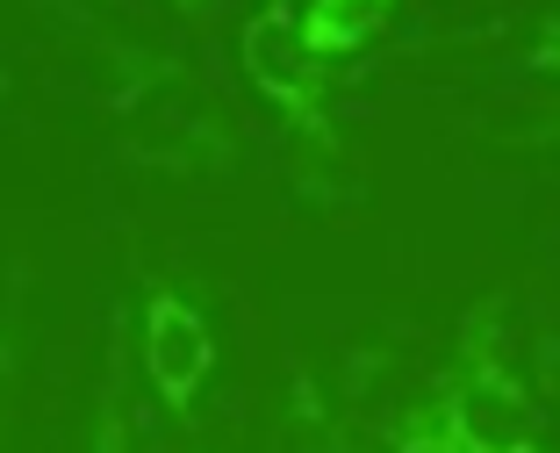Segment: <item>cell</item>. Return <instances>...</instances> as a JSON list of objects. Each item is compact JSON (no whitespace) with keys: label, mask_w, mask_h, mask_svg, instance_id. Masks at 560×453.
Listing matches in <instances>:
<instances>
[{"label":"cell","mask_w":560,"mask_h":453,"mask_svg":"<svg viewBox=\"0 0 560 453\" xmlns=\"http://www.w3.org/2000/svg\"><path fill=\"white\" fill-rule=\"evenodd\" d=\"M503 144H517V151H553V159H560V108L532 116L525 130H503Z\"/></svg>","instance_id":"7"},{"label":"cell","mask_w":560,"mask_h":453,"mask_svg":"<svg viewBox=\"0 0 560 453\" xmlns=\"http://www.w3.org/2000/svg\"><path fill=\"white\" fill-rule=\"evenodd\" d=\"M525 66H539V72H553V80H560V15H546L539 30H532V44H525Z\"/></svg>","instance_id":"8"},{"label":"cell","mask_w":560,"mask_h":453,"mask_svg":"<svg viewBox=\"0 0 560 453\" xmlns=\"http://www.w3.org/2000/svg\"><path fill=\"white\" fill-rule=\"evenodd\" d=\"M511 302L481 295L467 302L453 360L439 368V382L388 425V453H553L539 425L525 374L511 368Z\"/></svg>","instance_id":"1"},{"label":"cell","mask_w":560,"mask_h":453,"mask_svg":"<svg viewBox=\"0 0 560 453\" xmlns=\"http://www.w3.org/2000/svg\"><path fill=\"white\" fill-rule=\"evenodd\" d=\"M237 58H245V80L259 86V101L280 116V130L295 137L302 181H310L316 195H346V137H338V116H330L324 58H316L310 36H302L295 0H259L245 15Z\"/></svg>","instance_id":"3"},{"label":"cell","mask_w":560,"mask_h":453,"mask_svg":"<svg viewBox=\"0 0 560 453\" xmlns=\"http://www.w3.org/2000/svg\"><path fill=\"white\" fill-rule=\"evenodd\" d=\"M144 374L151 388H159V403L173 410V418H195L201 388H209L215 374V332H209V310H201L195 295H180V288H151L144 302Z\"/></svg>","instance_id":"4"},{"label":"cell","mask_w":560,"mask_h":453,"mask_svg":"<svg viewBox=\"0 0 560 453\" xmlns=\"http://www.w3.org/2000/svg\"><path fill=\"white\" fill-rule=\"evenodd\" d=\"M539 388L546 403H560V332H539Z\"/></svg>","instance_id":"9"},{"label":"cell","mask_w":560,"mask_h":453,"mask_svg":"<svg viewBox=\"0 0 560 453\" xmlns=\"http://www.w3.org/2000/svg\"><path fill=\"white\" fill-rule=\"evenodd\" d=\"M396 22V0H310L302 8V36H310L316 58H360L381 30Z\"/></svg>","instance_id":"5"},{"label":"cell","mask_w":560,"mask_h":453,"mask_svg":"<svg viewBox=\"0 0 560 453\" xmlns=\"http://www.w3.org/2000/svg\"><path fill=\"white\" fill-rule=\"evenodd\" d=\"M173 8H187V15H201V8H209V0H173Z\"/></svg>","instance_id":"11"},{"label":"cell","mask_w":560,"mask_h":453,"mask_svg":"<svg viewBox=\"0 0 560 453\" xmlns=\"http://www.w3.org/2000/svg\"><path fill=\"white\" fill-rule=\"evenodd\" d=\"M116 137L151 173H223L231 166V123L201 86L195 66L144 44H116Z\"/></svg>","instance_id":"2"},{"label":"cell","mask_w":560,"mask_h":453,"mask_svg":"<svg viewBox=\"0 0 560 453\" xmlns=\"http://www.w3.org/2000/svg\"><path fill=\"white\" fill-rule=\"evenodd\" d=\"M94 453H130V410H122V382H108V396H101Z\"/></svg>","instance_id":"6"},{"label":"cell","mask_w":560,"mask_h":453,"mask_svg":"<svg viewBox=\"0 0 560 453\" xmlns=\"http://www.w3.org/2000/svg\"><path fill=\"white\" fill-rule=\"evenodd\" d=\"M8 382H15V346H8V332H0V418H8Z\"/></svg>","instance_id":"10"}]
</instances>
